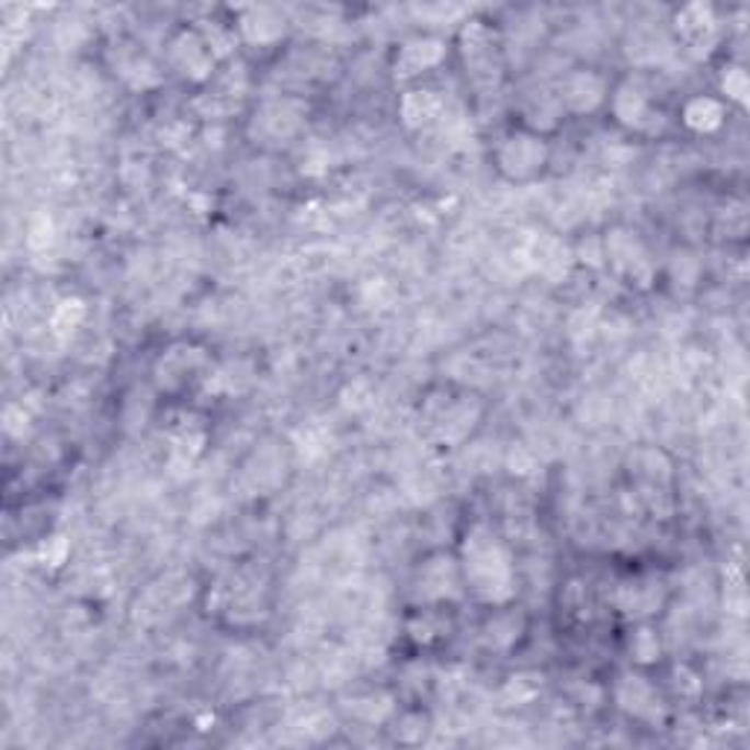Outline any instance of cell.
I'll return each instance as SVG.
<instances>
[{
  "label": "cell",
  "instance_id": "cell-23",
  "mask_svg": "<svg viewBox=\"0 0 750 750\" xmlns=\"http://www.w3.org/2000/svg\"><path fill=\"white\" fill-rule=\"evenodd\" d=\"M30 247H36V250H42V247H47V243H54V220L47 215H38L33 224H30Z\"/></svg>",
  "mask_w": 750,
  "mask_h": 750
},
{
  "label": "cell",
  "instance_id": "cell-22",
  "mask_svg": "<svg viewBox=\"0 0 750 750\" xmlns=\"http://www.w3.org/2000/svg\"><path fill=\"white\" fill-rule=\"evenodd\" d=\"M721 89H724V94H727V100H732V103L745 106V103H748V91H750V82H748V73H745V68H739V65L727 68V71H724V77H721Z\"/></svg>",
  "mask_w": 750,
  "mask_h": 750
},
{
  "label": "cell",
  "instance_id": "cell-6",
  "mask_svg": "<svg viewBox=\"0 0 750 750\" xmlns=\"http://www.w3.org/2000/svg\"><path fill=\"white\" fill-rule=\"evenodd\" d=\"M215 50L197 30H185L170 42V63L188 80H206L215 71Z\"/></svg>",
  "mask_w": 750,
  "mask_h": 750
},
{
  "label": "cell",
  "instance_id": "cell-21",
  "mask_svg": "<svg viewBox=\"0 0 750 750\" xmlns=\"http://www.w3.org/2000/svg\"><path fill=\"white\" fill-rule=\"evenodd\" d=\"M630 654H634V660L643 662V666H648V662H657L660 660V654H662L660 636L654 634L651 627H639V630L630 636Z\"/></svg>",
  "mask_w": 750,
  "mask_h": 750
},
{
  "label": "cell",
  "instance_id": "cell-24",
  "mask_svg": "<svg viewBox=\"0 0 750 750\" xmlns=\"http://www.w3.org/2000/svg\"><path fill=\"white\" fill-rule=\"evenodd\" d=\"M65 557H68V543H65V536H50V539L42 545V560L50 562V566H63Z\"/></svg>",
  "mask_w": 750,
  "mask_h": 750
},
{
  "label": "cell",
  "instance_id": "cell-11",
  "mask_svg": "<svg viewBox=\"0 0 750 750\" xmlns=\"http://www.w3.org/2000/svg\"><path fill=\"white\" fill-rule=\"evenodd\" d=\"M610 106H613V117H616L622 126H627V129H645V126L651 124V100H648V94H645V89L639 82H622L616 89V94H613V103H610Z\"/></svg>",
  "mask_w": 750,
  "mask_h": 750
},
{
  "label": "cell",
  "instance_id": "cell-4",
  "mask_svg": "<svg viewBox=\"0 0 750 750\" xmlns=\"http://www.w3.org/2000/svg\"><path fill=\"white\" fill-rule=\"evenodd\" d=\"M601 255L607 259V264L613 268L618 279H625L627 285L648 287L654 279V264L651 255L645 250V243L636 238V232L630 229H613V232L604 235L601 241Z\"/></svg>",
  "mask_w": 750,
  "mask_h": 750
},
{
  "label": "cell",
  "instance_id": "cell-25",
  "mask_svg": "<svg viewBox=\"0 0 750 750\" xmlns=\"http://www.w3.org/2000/svg\"><path fill=\"white\" fill-rule=\"evenodd\" d=\"M27 413H24V408H15V405H10L7 408V413H3V429L10 431L12 438H21L24 431H27Z\"/></svg>",
  "mask_w": 750,
  "mask_h": 750
},
{
  "label": "cell",
  "instance_id": "cell-14",
  "mask_svg": "<svg viewBox=\"0 0 750 750\" xmlns=\"http://www.w3.org/2000/svg\"><path fill=\"white\" fill-rule=\"evenodd\" d=\"M616 701L625 713L636 715V718H657L662 713L657 689L639 674H625L616 686Z\"/></svg>",
  "mask_w": 750,
  "mask_h": 750
},
{
  "label": "cell",
  "instance_id": "cell-16",
  "mask_svg": "<svg viewBox=\"0 0 750 750\" xmlns=\"http://www.w3.org/2000/svg\"><path fill=\"white\" fill-rule=\"evenodd\" d=\"M443 112V100L438 98V91L431 89H413L408 91L399 103V115H402V124L408 129H422V126H431Z\"/></svg>",
  "mask_w": 750,
  "mask_h": 750
},
{
  "label": "cell",
  "instance_id": "cell-10",
  "mask_svg": "<svg viewBox=\"0 0 750 750\" xmlns=\"http://www.w3.org/2000/svg\"><path fill=\"white\" fill-rule=\"evenodd\" d=\"M560 109H569L575 115H587L607 100V86L599 73L572 71L560 82Z\"/></svg>",
  "mask_w": 750,
  "mask_h": 750
},
{
  "label": "cell",
  "instance_id": "cell-9",
  "mask_svg": "<svg viewBox=\"0 0 750 750\" xmlns=\"http://www.w3.org/2000/svg\"><path fill=\"white\" fill-rule=\"evenodd\" d=\"M443 59H446V45H443V38L417 36L408 38V42L399 47L394 71L399 80H413V77H420V73L438 68Z\"/></svg>",
  "mask_w": 750,
  "mask_h": 750
},
{
  "label": "cell",
  "instance_id": "cell-12",
  "mask_svg": "<svg viewBox=\"0 0 750 750\" xmlns=\"http://www.w3.org/2000/svg\"><path fill=\"white\" fill-rule=\"evenodd\" d=\"M461 566L448 560V557H431L420 572V595L429 601L455 599L461 592Z\"/></svg>",
  "mask_w": 750,
  "mask_h": 750
},
{
  "label": "cell",
  "instance_id": "cell-17",
  "mask_svg": "<svg viewBox=\"0 0 750 750\" xmlns=\"http://www.w3.org/2000/svg\"><path fill=\"white\" fill-rule=\"evenodd\" d=\"M241 33L252 45H273L276 38L285 33V15H279L270 7H259V10H247L241 19Z\"/></svg>",
  "mask_w": 750,
  "mask_h": 750
},
{
  "label": "cell",
  "instance_id": "cell-7",
  "mask_svg": "<svg viewBox=\"0 0 750 750\" xmlns=\"http://www.w3.org/2000/svg\"><path fill=\"white\" fill-rule=\"evenodd\" d=\"M522 252H525L527 268L539 273L543 279H548V282H560V279L569 276L572 252H569V247L560 238H554V235H534Z\"/></svg>",
  "mask_w": 750,
  "mask_h": 750
},
{
  "label": "cell",
  "instance_id": "cell-15",
  "mask_svg": "<svg viewBox=\"0 0 750 750\" xmlns=\"http://www.w3.org/2000/svg\"><path fill=\"white\" fill-rule=\"evenodd\" d=\"M478 413H481L478 411V405L469 408L466 399H455V402H448L443 411L434 413V431H438V438L446 440V443H461V440L473 431Z\"/></svg>",
  "mask_w": 750,
  "mask_h": 750
},
{
  "label": "cell",
  "instance_id": "cell-19",
  "mask_svg": "<svg viewBox=\"0 0 750 750\" xmlns=\"http://www.w3.org/2000/svg\"><path fill=\"white\" fill-rule=\"evenodd\" d=\"M82 320H86V305H82V299H63L54 308V314H50V331H54L56 338H68V334L80 329Z\"/></svg>",
  "mask_w": 750,
  "mask_h": 750
},
{
  "label": "cell",
  "instance_id": "cell-13",
  "mask_svg": "<svg viewBox=\"0 0 750 750\" xmlns=\"http://www.w3.org/2000/svg\"><path fill=\"white\" fill-rule=\"evenodd\" d=\"M299 126H303V109L296 106L294 100L270 103L255 117V135L261 133V138H268V141H285L299 133Z\"/></svg>",
  "mask_w": 750,
  "mask_h": 750
},
{
  "label": "cell",
  "instance_id": "cell-1",
  "mask_svg": "<svg viewBox=\"0 0 750 750\" xmlns=\"http://www.w3.org/2000/svg\"><path fill=\"white\" fill-rule=\"evenodd\" d=\"M461 575L466 590L492 607H501L516 592L513 560L499 536L487 525H475L461 545Z\"/></svg>",
  "mask_w": 750,
  "mask_h": 750
},
{
  "label": "cell",
  "instance_id": "cell-5",
  "mask_svg": "<svg viewBox=\"0 0 750 750\" xmlns=\"http://www.w3.org/2000/svg\"><path fill=\"white\" fill-rule=\"evenodd\" d=\"M630 478H636L639 484V499L643 504H648L651 510L660 513V504L657 499L669 501V461L662 452H654V448H639L634 457H630Z\"/></svg>",
  "mask_w": 750,
  "mask_h": 750
},
{
  "label": "cell",
  "instance_id": "cell-3",
  "mask_svg": "<svg viewBox=\"0 0 750 750\" xmlns=\"http://www.w3.org/2000/svg\"><path fill=\"white\" fill-rule=\"evenodd\" d=\"M461 54H464L466 73L473 77L478 89L499 86L501 80V42L492 33L490 24L484 21H469L461 30Z\"/></svg>",
  "mask_w": 750,
  "mask_h": 750
},
{
  "label": "cell",
  "instance_id": "cell-2",
  "mask_svg": "<svg viewBox=\"0 0 750 750\" xmlns=\"http://www.w3.org/2000/svg\"><path fill=\"white\" fill-rule=\"evenodd\" d=\"M548 164V144L543 135L531 129L508 133L496 147V168L510 182H527L536 179Z\"/></svg>",
  "mask_w": 750,
  "mask_h": 750
},
{
  "label": "cell",
  "instance_id": "cell-8",
  "mask_svg": "<svg viewBox=\"0 0 750 750\" xmlns=\"http://www.w3.org/2000/svg\"><path fill=\"white\" fill-rule=\"evenodd\" d=\"M674 30H678L680 42L695 50V54H706L718 38V19H715L713 7L706 3H689L674 15Z\"/></svg>",
  "mask_w": 750,
  "mask_h": 750
},
{
  "label": "cell",
  "instance_id": "cell-20",
  "mask_svg": "<svg viewBox=\"0 0 750 750\" xmlns=\"http://www.w3.org/2000/svg\"><path fill=\"white\" fill-rule=\"evenodd\" d=\"M618 604H622V610L625 613H654L657 610V604H660V592L654 590V587H643V583H630V587H625L622 590V595H618Z\"/></svg>",
  "mask_w": 750,
  "mask_h": 750
},
{
  "label": "cell",
  "instance_id": "cell-18",
  "mask_svg": "<svg viewBox=\"0 0 750 750\" xmlns=\"http://www.w3.org/2000/svg\"><path fill=\"white\" fill-rule=\"evenodd\" d=\"M683 124L697 135L715 133L724 124V106L715 98H692L683 106Z\"/></svg>",
  "mask_w": 750,
  "mask_h": 750
}]
</instances>
